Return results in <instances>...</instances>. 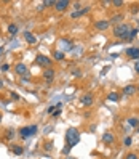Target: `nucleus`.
<instances>
[{"instance_id": "1", "label": "nucleus", "mask_w": 139, "mask_h": 159, "mask_svg": "<svg viewBox=\"0 0 139 159\" xmlns=\"http://www.w3.org/2000/svg\"><path fill=\"white\" fill-rule=\"evenodd\" d=\"M66 142H67V145H69L70 148L75 146L77 143L80 142V132L77 130L75 127H69L67 132H66Z\"/></svg>"}, {"instance_id": "2", "label": "nucleus", "mask_w": 139, "mask_h": 159, "mask_svg": "<svg viewBox=\"0 0 139 159\" xmlns=\"http://www.w3.org/2000/svg\"><path fill=\"white\" fill-rule=\"evenodd\" d=\"M128 32H129V26L128 24H118V26H115V29H114V35L118 37V39H123Z\"/></svg>"}, {"instance_id": "3", "label": "nucleus", "mask_w": 139, "mask_h": 159, "mask_svg": "<svg viewBox=\"0 0 139 159\" xmlns=\"http://www.w3.org/2000/svg\"><path fill=\"white\" fill-rule=\"evenodd\" d=\"M37 133V125H31V127H21V130H19V135H21V138L26 140L29 138V137H32V135Z\"/></svg>"}, {"instance_id": "4", "label": "nucleus", "mask_w": 139, "mask_h": 159, "mask_svg": "<svg viewBox=\"0 0 139 159\" xmlns=\"http://www.w3.org/2000/svg\"><path fill=\"white\" fill-rule=\"evenodd\" d=\"M35 61H37V64H40V66H50L51 64V58H48V56H45V55H37Z\"/></svg>"}, {"instance_id": "5", "label": "nucleus", "mask_w": 139, "mask_h": 159, "mask_svg": "<svg viewBox=\"0 0 139 159\" xmlns=\"http://www.w3.org/2000/svg\"><path fill=\"white\" fill-rule=\"evenodd\" d=\"M14 71H16V74H19V76H26V74H29L27 66H26L24 63H18V64L14 66Z\"/></svg>"}, {"instance_id": "6", "label": "nucleus", "mask_w": 139, "mask_h": 159, "mask_svg": "<svg viewBox=\"0 0 139 159\" xmlns=\"http://www.w3.org/2000/svg\"><path fill=\"white\" fill-rule=\"evenodd\" d=\"M69 7V2L67 0H59V2H55V10L56 11H64Z\"/></svg>"}, {"instance_id": "7", "label": "nucleus", "mask_w": 139, "mask_h": 159, "mask_svg": "<svg viewBox=\"0 0 139 159\" xmlns=\"http://www.w3.org/2000/svg\"><path fill=\"white\" fill-rule=\"evenodd\" d=\"M126 56H129V58H133V59H139V48H136V47L128 48L126 50Z\"/></svg>"}, {"instance_id": "8", "label": "nucleus", "mask_w": 139, "mask_h": 159, "mask_svg": "<svg viewBox=\"0 0 139 159\" xmlns=\"http://www.w3.org/2000/svg\"><path fill=\"white\" fill-rule=\"evenodd\" d=\"M43 77H45V80L48 84H51V80L55 79V71H53V68H48V69L43 73Z\"/></svg>"}, {"instance_id": "9", "label": "nucleus", "mask_w": 139, "mask_h": 159, "mask_svg": "<svg viewBox=\"0 0 139 159\" xmlns=\"http://www.w3.org/2000/svg\"><path fill=\"white\" fill-rule=\"evenodd\" d=\"M114 142H115V137L110 133V132H107V133L102 135V143H106V145H112Z\"/></svg>"}, {"instance_id": "10", "label": "nucleus", "mask_w": 139, "mask_h": 159, "mask_svg": "<svg viewBox=\"0 0 139 159\" xmlns=\"http://www.w3.org/2000/svg\"><path fill=\"white\" fill-rule=\"evenodd\" d=\"M82 103H83L85 106H91V104H93V95H85V97H82Z\"/></svg>"}, {"instance_id": "11", "label": "nucleus", "mask_w": 139, "mask_h": 159, "mask_svg": "<svg viewBox=\"0 0 139 159\" xmlns=\"http://www.w3.org/2000/svg\"><path fill=\"white\" fill-rule=\"evenodd\" d=\"M109 21H97L96 23V29H99V31H104V29H107L109 28Z\"/></svg>"}, {"instance_id": "12", "label": "nucleus", "mask_w": 139, "mask_h": 159, "mask_svg": "<svg viewBox=\"0 0 139 159\" xmlns=\"http://www.w3.org/2000/svg\"><path fill=\"white\" fill-rule=\"evenodd\" d=\"M123 93H125V95H129V97H131V95L136 93V88H134L133 85H126L125 88H123Z\"/></svg>"}, {"instance_id": "13", "label": "nucleus", "mask_w": 139, "mask_h": 159, "mask_svg": "<svg viewBox=\"0 0 139 159\" xmlns=\"http://www.w3.org/2000/svg\"><path fill=\"white\" fill-rule=\"evenodd\" d=\"M11 151H13L16 156H21L22 153H24V149H22V146H19V145H13L11 146Z\"/></svg>"}, {"instance_id": "14", "label": "nucleus", "mask_w": 139, "mask_h": 159, "mask_svg": "<svg viewBox=\"0 0 139 159\" xmlns=\"http://www.w3.org/2000/svg\"><path fill=\"white\" fill-rule=\"evenodd\" d=\"M138 32H139L138 29H133V31H129L128 34H126L125 37H123V40H133V39L136 37V34H138Z\"/></svg>"}, {"instance_id": "15", "label": "nucleus", "mask_w": 139, "mask_h": 159, "mask_svg": "<svg viewBox=\"0 0 139 159\" xmlns=\"http://www.w3.org/2000/svg\"><path fill=\"white\" fill-rule=\"evenodd\" d=\"M24 40L29 42V44H35V37L31 34V32H24Z\"/></svg>"}, {"instance_id": "16", "label": "nucleus", "mask_w": 139, "mask_h": 159, "mask_svg": "<svg viewBox=\"0 0 139 159\" xmlns=\"http://www.w3.org/2000/svg\"><path fill=\"white\" fill-rule=\"evenodd\" d=\"M88 10H90V8L87 7V8H83V10H80V11H74V13H72V18H78V16H82V15H85Z\"/></svg>"}, {"instance_id": "17", "label": "nucleus", "mask_w": 139, "mask_h": 159, "mask_svg": "<svg viewBox=\"0 0 139 159\" xmlns=\"http://www.w3.org/2000/svg\"><path fill=\"white\" fill-rule=\"evenodd\" d=\"M8 32H10L11 35H16L18 34V26L16 24H10L8 26Z\"/></svg>"}, {"instance_id": "18", "label": "nucleus", "mask_w": 139, "mask_h": 159, "mask_svg": "<svg viewBox=\"0 0 139 159\" xmlns=\"http://www.w3.org/2000/svg\"><path fill=\"white\" fill-rule=\"evenodd\" d=\"M138 124H139V119H136V118L128 119V125H131V127H138Z\"/></svg>"}, {"instance_id": "19", "label": "nucleus", "mask_w": 139, "mask_h": 159, "mask_svg": "<svg viewBox=\"0 0 139 159\" xmlns=\"http://www.w3.org/2000/svg\"><path fill=\"white\" fill-rule=\"evenodd\" d=\"M5 138H7V140H11V138H14V130H11V129H8V130L5 132Z\"/></svg>"}, {"instance_id": "20", "label": "nucleus", "mask_w": 139, "mask_h": 159, "mask_svg": "<svg viewBox=\"0 0 139 159\" xmlns=\"http://www.w3.org/2000/svg\"><path fill=\"white\" fill-rule=\"evenodd\" d=\"M118 98H120V95H118V93H115V92L109 93V100H110V101H118Z\"/></svg>"}, {"instance_id": "21", "label": "nucleus", "mask_w": 139, "mask_h": 159, "mask_svg": "<svg viewBox=\"0 0 139 159\" xmlns=\"http://www.w3.org/2000/svg\"><path fill=\"white\" fill-rule=\"evenodd\" d=\"M55 59H58V61L64 59V52H55Z\"/></svg>"}, {"instance_id": "22", "label": "nucleus", "mask_w": 139, "mask_h": 159, "mask_svg": "<svg viewBox=\"0 0 139 159\" xmlns=\"http://www.w3.org/2000/svg\"><path fill=\"white\" fill-rule=\"evenodd\" d=\"M43 149H45V151H51V149H53V143H51V142H45Z\"/></svg>"}, {"instance_id": "23", "label": "nucleus", "mask_w": 139, "mask_h": 159, "mask_svg": "<svg viewBox=\"0 0 139 159\" xmlns=\"http://www.w3.org/2000/svg\"><path fill=\"white\" fill-rule=\"evenodd\" d=\"M61 44H63V47L66 50H72V45H70V42H67V40H63L61 42Z\"/></svg>"}, {"instance_id": "24", "label": "nucleus", "mask_w": 139, "mask_h": 159, "mask_svg": "<svg viewBox=\"0 0 139 159\" xmlns=\"http://www.w3.org/2000/svg\"><path fill=\"white\" fill-rule=\"evenodd\" d=\"M70 149H72V148H70L69 145H66V146H64V148H63V154H64V156H67V154H69V153H70Z\"/></svg>"}, {"instance_id": "25", "label": "nucleus", "mask_w": 139, "mask_h": 159, "mask_svg": "<svg viewBox=\"0 0 139 159\" xmlns=\"http://www.w3.org/2000/svg\"><path fill=\"white\" fill-rule=\"evenodd\" d=\"M50 5H55V0H45L43 2V7H50Z\"/></svg>"}, {"instance_id": "26", "label": "nucleus", "mask_w": 139, "mask_h": 159, "mask_svg": "<svg viewBox=\"0 0 139 159\" xmlns=\"http://www.w3.org/2000/svg\"><path fill=\"white\" fill-rule=\"evenodd\" d=\"M122 15H117V16H114V18H112V23H118V21H120V19H122Z\"/></svg>"}, {"instance_id": "27", "label": "nucleus", "mask_w": 139, "mask_h": 159, "mask_svg": "<svg viewBox=\"0 0 139 159\" xmlns=\"http://www.w3.org/2000/svg\"><path fill=\"white\" fill-rule=\"evenodd\" d=\"M114 5H115V7H122L123 2H122V0H114Z\"/></svg>"}, {"instance_id": "28", "label": "nucleus", "mask_w": 139, "mask_h": 159, "mask_svg": "<svg viewBox=\"0 0 139 159\" xmlns=\"http://www.w3.org/2000/svg\"><path fill=\"white\" fill-rule=\"evenodd\" d=\"M123 143H125V146H129V145H131V138H129V137H126Z\"/></svg>"}, {"instance_id": "29", "label": "nucleus", "mask_w": 139, "mask_h": 159, "mask_svg": "<svg viewBox=\"0 0 139 159\" xmlns=\"http://www.w3.org/2000/svg\"><path fill=\"white\" fill-rule=\"evenodd\" d=\"M55 111H56V106H53V104H51V106L48 108V113H50V114H53Z\"/></svg>"}, {"instance_id": "30", "label": "nucleus", "mask_w": 139, "mask_h": 159, "mask_svg": "<svg viewBox=\"0 0 139 159\" xmlns=\"http://www.w3.org/2000/svg\"><path fill=\"white\" fill-rule=\"evenodd\" d=\"M126 159H138V156H136V154H133V153H131V154H128V156H126Z\"/></svg>"}, {"instance_id": "31", "label": "nucleus", "mask_w": 139, "mask_h": 159, "mask_svg": "<svg viewBox=\"0 0 139 159\" xmlns=\"http://www.w3.org/2000/svg\"><path fill=\"white\" fill-rule=\"evenodd\" d=\"M72 74H74V76H77V77H80V76H82V73H80V71H78V69H75V71H74Z\"/></svg>"}, {"instance_id": "32", "label": "nucleus", "mask_w": 139, "mask_h": 159, "mask_svg": "<svg viewBox=\"0 0 139 159\" xmlns=\"http://www.w3.org/2000/svg\"><path fill=\"white\" fill-rule=\"evenodd\" d=\"M134 69H136V73H139V59L134 63Z\"/></svg>"}, {"instance_id": "33", "label": "nucleus", "mask_w": 139, "mask_h": 159, "mask_svg": "<svg viewBox=\"0 0 139 159\" xmlns=\"http://www.w3.org/2000/svg\"><path fill=\"white\" fill-rule=\"evenodd\" d=\"M11 98H13V100H19V95H18V93H11Z\"/></svg>"}, {"instance_id": "34", "label": "nucleus", "mask_w": 139, "mask_h": 159, "mask_svg": "<svg viewBox=\"0 0 139 159\" xmlns=\"http://www.w3.org/2000/svg\"><path fill=\"white\" fill-rule=\"evenodd\" d=\"M8 69H10V66H8V64H3V66H2V71H8Z\"/></svg>"}, {"instance_id": "35", "label": "nucleus", "mask_w": 139, "mask_h": 159, "mask_svg": "<svg viewBox=\"0 0 139 159\" xmlns=\"http://www.w3.org/2000/svg\"><path fill=\"white\" fill-rule=\"evenodd\" d=\"M2 87H3V82H2V80H0V88H2Z\"/></svg>"}, {"instance_id": "36", "label": "nucleus", "mask_w": 139, "mask_h": 159, "mask_svg": "<svg viewBox=\"0 0 139 159\" xmlns=\"http://www.w3.org/2000/svg\"><path fill=\"white\" fill-rule=\"evenodd\" d=\"M136 132H139V124H138V127H136Z\"/></svg>"}, {"instance_id": "37", "label": "nucleus", "mask_w": 139, "mask_h": 159, "mask_svg": "<svg viewBox=\"0 0 139 159\" xmlns=\"http://www.w3.org/2000/svg\"><path fill=\"white\" fill-rule=\"evenodd\" d=\"M0 121H2V114H0Z\"/></svg>"}, {"instance_id": "38", "label": "nucleus", "mask_w": 139, "mask_h": 159, "mask_svg": "<svg viewBox=\"0 0 139 159\" xmlns=\"http://www.w3.org/2000/svg\"><path fill=\"white\" fill-rule=\"evenodd\" d=\"M138 92H139V87H138Z\"/></svg>"}]
</instances>
